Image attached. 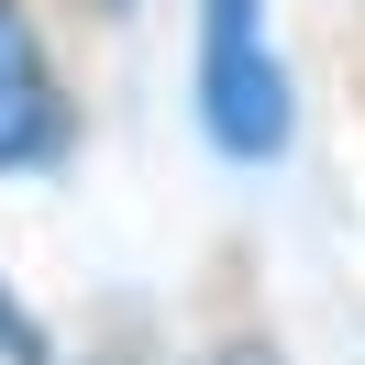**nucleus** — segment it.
I'll list each match as a JSON object with an SVG mask.
<instances>
[{
  "label": "nucleus",
  "instance_id": "obj_1",
  "mask_svg": "<svg viewBox=\"0 0 365 365\" xmlns=\"http://www.w3.org/2000/svg\"><path fill=\"white\" fill-rule=\"evenodd\" d=\"M200 122L222 155H277L288 144V78L277 56L255 45V0H210V34H200Z\"/></svg>",
  "mask_w": 365,
  "mask_h": 365
},
{
  "label": "nucleus",
  "instance_id": "obj_2",
  "mask_svg": "<svg viewBox=\"0 0 365 365\" xmlns=\"http://www.w3.org/2000/svg\"><path fill=\"white\" fill-rule=\"evenodd\" d=\"M67 144V100H56V67L34 45L23 0H0V166H45Z\"/></svg>",
  "mask_w": 365,
  "mask_h": 365
},
{
  "label": "nucleus",
  "instance_id": "obj_3",
  "mask_svg": "<svg viewBox=\"0 0 365 365\" xmlns=\"http://www.w3.org/2000/svg\"><path fill=\"white\" fill-rule=\"evenodd\" d=\"M0 354H11V365H45V332H34L11 299H0Z\"/></svg>",
  "mask_w": 365,
  "mask_h": 365
},
{
  "label": "nucleus",
  "instance_id": "obj_4",
  "mask_svg": "<svg viewBox=\"0 0 365 365\" xmlns=\"http://www.w3.org/2000/svg\"><path fill=\"white\" fill-rule=\"evenodd\" d=\"M210 365H277V343H222Z\"/></svg>",
  "mask_w": 365,
  "mask_h": 365
}]
</instances>
